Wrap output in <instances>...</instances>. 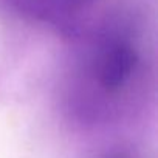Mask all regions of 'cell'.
<instances>
[{
	"label": "cell",
	"instance_id": "1",
	"mask_svg": "<svg viewBox=\"0 0 158 158\" xmlns=\"http://www.w3.org/2000/svg\"><path fill=\"white\" fill-rule=\"evenodd\" d=\"M149 85L152 62L139 37L104 28L84 39L65 70V110L84 127L118 124L143 106Z\"/></svg>",
	"mask_w": 158,
	"mask_h": 158
},
{
	"label": "cell",
	"instance_id": "2",
	"mask_svg": "<svg viewBox=\"0 0 158 158\" xmlns=\"http://www.w3.org/2000/svg\"><path fill=\"white\" fill-rule=\"evenodd\" d=\"M11 8L34 22L59 28L62 31H77L82 17L92 10L96 0H6Z\"/></svg>",
	"mask_w": 158,
	"mask_h": 158
},
{
	"label": "cell",
	"instance_id": "3",
	"mask_svg": "<svg viewBox=\"0 0 158 158\" xmlns=\"http://www.w3.org/2000/svg\"><path fill=\"white\" fill-rule=\"evenodd\" d=\"M102 158H138L133 153L127 152V150H113L110 153H106Z\"/></svg>",
	"mask_w": 158,
	"mask_h": 158
}]
</instances>
